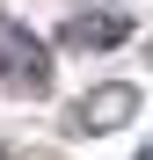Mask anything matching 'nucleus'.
Returning <instances> with one entry per match:
<instances>
[{"label":"nucleus","instance_id":"nucleus-3","mask_svg":"<svg viewBox=\"0 0 153 160\" xmlns=\"http://www.w3.org/2000/svg\"><path fill=\"white\" fill-rule=\"evenodd\" d=\"M124 37H131V22H124V15H73L66 22V44H80V51H110V44H124Z\"/></svg>","mask_w":153,"mask_h":160},{"label":"nucleus","instance_id":"nucleus-1","mask_svg":"<svg viewBox=\"0 0 153 160\" xmlns=\"http://www.w3.org/2000/svg\"><path fill=\"white\" fill-rule=\"evenodd\" d=\"M37 80H51L44 44L22 29V22H0V88H37Z\"/></svg>","mask_w":153,"mask_h":160},{"label":"nucleus","instance_id":"nucleus-2","mask_svg":"<svg viewBox=\"0 0 153 160\" xmlns=\"http://www.w3.org/2000/svg\"><path fill=\"white\" fill-rule=\"evenodd\" d=\"M139 117V88H124V80H110V88H88L80 102H73V124L80 131H117Z\"/></svg>","mask_w":153,"mask_h":160}]
</instances>
